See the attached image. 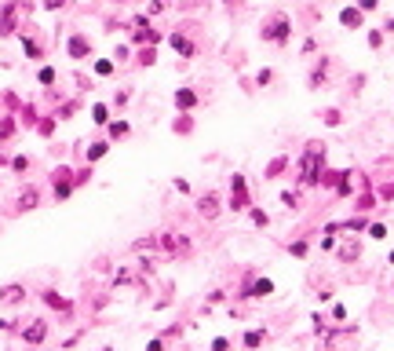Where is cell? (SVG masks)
Returning a JSON list of instances; mask_svg holds the SVG:
<instances>
[{
    "mask_svg": "<svg viewBox=\"0 0 394 351\" xmlns=\"http://www.w3.org/2000/svg\"><path fill=\"white\" fill-rule=\"evenodd\" d=\"M369 234H372V238H383L387 230H383V223H372V227H369Z\"/></svg>",
    "mask_w": 394,
    "mask_h": 351,
    "instance_id": "obj_23",
    "label": "cell"
},
{
    "mask_svg": "<svg viewBox=\"0 0 394 351\" xmlns=\"http://www.w3.org/2000/svg\"><path fill=\"white\" fill-rule=\"evenodd\" d=\"M263 344V333L259 329H252V333H245V348H259Z\"/></svg>",
    "mask_w": 394,
    "mask_h": 351,
    "instance_id": "obj_15",
    "label": "cell"
},
{
    "mask_svg": "<svg viewBox=\"0 0 394 351\" xmlns=\"http://www.w3.org/2000/svg\"><path fill=\"white\" fill-rule=\"evenodd\" d=\"M22 297H26L22 285H4V289H0V300H4V304H18Z\"/></svg>",
    "mask_w": 394,
    "mask_h": 351,
    "instance_id": "obj_6",
    "label": "cell"
},
{
    "mask_svg": "<svg viewBox=\"0 0 394 351\" xmlns=\"http://www.w3.org/2000/svg\"><path fill=\"white\" fill-rule=\"evenodd\" d=\"M70 190H73L70 183H55V194H59V198H70Z\"/></svg>",
    "mask_w": 394,
    "mask_h": 351,
    "instance_id": "obj_20",
    "label": "cell"
},
{
    "mask_svg": "<svg viewBox=\"0 0 394 351\" xmlns=\"http://www.w3.org/2000/svg\"><path fill=\"white\" fill-rule=\"evenodd\" d=\"M175 103H179L183 110H190V106L197 103V95H194V91H190V88H183V91H179V95H175Z\"/></svg>",
    "mask_w": 394,
    "mask_h": 351,
    "instance_id": "obj_9",
    "label": "cell"
},
{
    "mask_svg": "<svg viewBox=\"0 0 394 351\" xmlns=\"http://www.w3.org/2000/svg\"><path fill=\"white\" fill-rule=\"evenodd\" d=\"M164 249H172V253H175V249H186V242H183V238L179 234H164V242H161Z\"/></svg>",
    "mask_w": 394,
    "mask_h": 351,
    "instance_id": "obj_10",
    "label": "cell"
},
{
    "mask_svg": "<svg viewBox=\"0 0 394 351\" xmlns=\"http://www.w3.org/2000/svg\"><path fill=\"white\" fill-rule=\"evenodd\" d=\"M285 37H288V18H285V15H277V22H274V26H270V30H267V41L281 44V41H285Z\"/></svg>",
    "mask_w": 394,
    "mask_h": 351,
    "instance_id": "obj_4",
    "label": "cell"
},
{
    "mask_svg": "<svg viewBox=\"0 0 394 351\" xmlns=\"http://www.w3.org/2000/svg\"><path fill=\"white\" fill-rule=\"evenodd\" d=\"M11 18H15V7L7 4V7H4V18H0V33H7V30H11Z\"/></svg>",
    "mask_w": 394,
    "mask_h": 351,
    "instance_id": "obj_12",
    "label": "cell"
},
{
    "mask_svg": "<svg viewBox=\"0 0 394 351\" xmlns=\"http://www.w3.org/2000/svg\"><path fill=\"white\" fill-rule=\"evenodd\" d=\"M128 132V125L124 121H117V125H110V135H124Z\"/></svg>",
    "mask_w": 394,
    "mask_h": 351,
    "instance_id": "obj_22",
    "label": "cell"
},
{
    "mask_svg": "<svg viewBox=\"0 0 394 351\" xmlns=\"http://www.w3.org/2000/svg\"><path fill=\"white\" fill-rule=\"evenodd\" d=\"M33 205H37V190L30 187V190L22 194V209H33Z\"/></svg>",
    "mask_w": 394,
    "mask_h": 351,
    "instance_id": "obj_17",
    "label": "cell"
},
{
    "mask_svg": "<svg viewBox=\"0 0 394 351\" xmlns=\"http://www.w3.org/2000/svg\"><path fill=\"white\" fill-rule=\"evenodd\" d=\"M70 55H73V59L88 55V41H84V37H73V41H70Z\"/></svg>",
    "mask_w": 394,
    "mask_h": 351,
    "instance_id": "obj_7",
    "label": "cell"
},
{
    "mask_svg": "<svg viewBox=\"0 0 394 351\" xmlns=\"http://www.w3.org/2000/svg\"><path fill=\"white\" fill-rule=\"evenodd\" d=\"M234 209H245L248 205V190H245V179L241 176H234V198H230Z\"/></svg>",
    "mask_w": 394,
    "mask_h": 351,
    "instance_id": "obj_3",
    "label": "cell"
},
{
    "mask_svg": "<svg viewBox=\"0 0 394 351\" xmlns=\"http://www.w3.org/2000/svg\"><path fill=\"white\" fill-rule=\"evenodd\" d=\"M172 48L179 51V55H194V44L186 41V37H172Z\"/></svg>",
    "mask_w": 394,
    "mask_h": 351,
    "instance_id": "obj_8",
    "label": "cell"
},
{
    "mask_svg": "<svg viewBox=\"0 0 394 351\" xmlns=\"http://www.w3.org/2000/svg\"><path fill=\"white\" fill-rule=\"evenodd\" d=\"M95 70L102 73V77H106V73H110V70H114V62H110V59H102V62H95Z\"/></svg>",
    "mask_w": 394,
    "mask_h": 351,
    "instance_id": "obj_21",
    "label": "cell"
},
{
    "mask_svg": "<svg viewBox=\"0 0 394 351\" xmlns=\"http://www.w3.org/2000/svg\"><path fill=\"white\" fill-rule=\"evenodd\" d=\"M51 81H55V70L44 66V70H40V85H51Z\"/></svg>",
    "mask_w": 394,
    "mask_h": 351,
    "instance_id": "obj_19",
    "label": "cell"
},
{
    "mask_svg": "<svg viewBox=\"0 0 394 351\" xmlns=\"http://www.w3.org/2000/svg\"><path fill=\"white\" fill-rule=\"evenodd\" d=\"M44 333H48V326H44V322H40V318H33V322H30V326H26V329H22V337H26V344H40V340H44Z\"/></svg>",
    "mask_w": 394,
    "mask_h": 351,
    "instance_id": "obj_2",
    "label": "cell"
},
{
    "mask_svg": "<svg viewBox=\"0 0 394 351\" xmlns=\"http://www.w3.org/2000/svg\"><path fill=\"white\" fill-rule=\"evenodd\" d=\"M270 289H274V285H270L267 278H259V282H256V285H252V289H248V293H256V297H267V293H270Z\"/></svg>",
    "mask_w": 394,
    "mask_h": 351,
    "instance_id": "obj_13",
    "label": "cell"
},
{
    "mask_svg": "<svg viewBox=\"0 0 394 351\" xmlns=\"http://www.w3.org/2000/svg\"><path fill=\"white\" fill-rule=\"evenodd\" d=\"M197 212H201L204 219H212L215 212H219V198H215V194H204V198L197 201Z\"/></svg>",
    "mask_w": 394,
    "mask_h": 351,
    "instance_id": "obj_5",
    "label": "cell"
},
{
    "mask_svg": "<svg viewBox=\"0 0 394 351\" xmlns=\"http://www.w3.org/2000/svg\"><path fill=\"white\" fill-rule=\"evenodd\" d=\"M340 18H343V26H358V22H361V11H354V7H347V11H343Z\"/></svg>",
    "mask_w": 394,
    "mask_h": 351,
    "instance_id": "obj_11",
    "label": "cell"
},
{
    "mask_svg": "<svg viewBox=\"0 0 394 351\" xmlns=\"http://www.w3.org/2000/svg\"><path fill=\"white\" fill-rule=\"evenodd\" d=\"M321 161H325V146L321 143H311L303 154V165H299V179L311 187V183H317V172H321Z\"/></svg>",
    "mask_w": 394,
    "mask_h": 351,
    "instance_id": "obj_1",
    "label": "cell"
},
{
    "mask_svg": "<svg viewBox=\"0 0 394 351\" xmlns=\"http://www.w3.org/2000/svg\"><path fill=\"white\" fill-rule=\"evenodd\" d=\"M44 300H48L51 307H59V311H66V307H70V304H66V300L59 297V293H44Z\"/></svg>",
    "mask_w": 394,
    "mask_h": 351,
    "instance_id": "obj_14",
    "label": "cell"
},
{
    "mask_svg": "<svg viewBox=\"0 0 394 351\" xmlns=\"http://www.w3.org/2000/svg\"><path fill=\"white\" fill-rule=\"evenodd\" d=\"M102 154H106V143H91V146H88V158H91V161L102 158Z\"/></svg>",
    "mask_w": 394,
    "mask_h": 351,
    "instance_id": "obj_16",
    "label": "cell"
},
{
    "mask_svg": "<svg viewBox=\"0 0 394 351\" xmlns=\"http://www.w3.org/2000/svg\"><path fill=\"white\" fill-rule=\"evenodd\" d=\"M146 351H161V340H150V348Z\"/></svg>",
    "mask_w": 394,
    "mask_h": 351,
    "instance_id": "obj_24",
    "label": "cell"
},
{
    "mask_svg": "<svg viewBox=\"0 0 394 351\" xmlns=\"http://www.w3.org/2000/svg\"><path fill=\"white\" fill-rule=\"evenodd\" d=\"M91 117H95V125H102V121H106V106H91Z\"/></svg>",
    "mask_w": 394,
    "mask_h": 351,
    "instance_id": "obj_18",
    "label": "cell"
}]
</instances>
